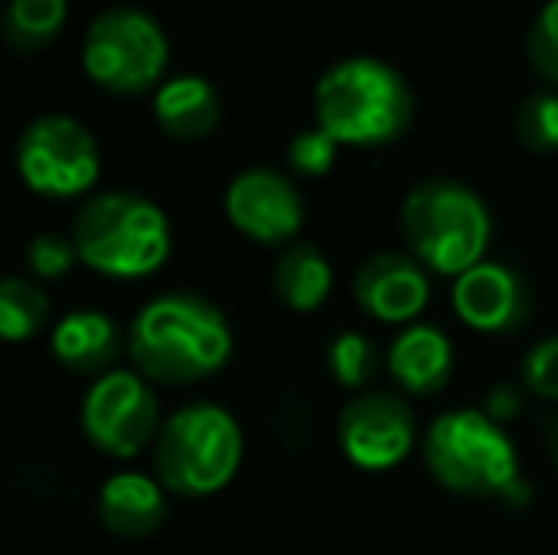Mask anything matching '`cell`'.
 Segmentation results:
<instances>
[{
	"label": "cell",
	"instance_id": "9a60e30c",
	"mask_svg": "<svg viewBox=\"0 0 558 555\" xmlns=\"http://www.w3.org/2000/svg\"><path fill=\"white\" fill-rule=\"evenodd\" d=\"M452 362H456L452 339L434 324L403 327L396 335V342L388 347V373L411 396L441 393L448 377H452Z\"/></svg>",
	"mask_w": 558,
	"mask_h": 555
},
{
	"label": "cell",
	"instance_id": "6da1fadb",
	"mask_svg": "<svg viewBox=\"0 0 558 555\" xmlns=\"http://www.w3.org/2000/svg\"><path fill=\"white\" fill-rule=\"evenodd\" d=\"M130 354L145 377L163 385H194L214 377L232 358V327L206 297L163 293L133 316Z\"/></svg>",
	"mask_w": 558,
	"mask_h": 555
},
{
	"label": "cell",
	"instance_id": "cb8c5ba5",
	"mask_svg": "<svg viewBox=\"0 0 558 555\" xmlns=\"http://www.w3.org/2000/svg\"><path fill=\"white\" fill-rule=\"evenodd\" d=\"M529 61L551 88H558V0L547 4L544 12L532 20L529 31Z\"/></svg>",
	"mask_w": 558,
	"mask_h": 555
},
{
	"label": "cell",
	"instance_id": "9c48e42d",
	"mask_svg": "<svg viewBox=\"0 0 558 555\" xmlns=\"http://www.w3.org/2000/svg\"><path fill=\"white\" fill-rule=\"evenodd\" d=\"M81 426L96 449L111 457H133L160 434V408L141 373L111 370L92 381L81 408Z\"/></svg>",
	"mask_w": 558,
	"mask_h": 555
},
{
	"label": "cell",
	"instance_id": "30bf717a",
	"mask_svg": "<svg viewBox=\"0 0 558 555\" xmlns=\"http://www.w3.org/2000/svg\"><path fill=\"white\" fill-rule=\"evenodd\" d=\"M342 453L365 472H388L414 449V411L391 393H361L338 415Z\"/></svg>",
	"mask_w": 558,
	"mask_h": 555
},
{
	"label": "cell",
	"instance_id": "2e32d148",
	"mask_svg": "<svg viewBox=\"0 0 558 555\" xmlns=\"http://www.w3.org/2000/svg\"><path fill=\"white\" fill-rule=\"evenodd\" d=\"M153 114L160 122L163 134L179 141H198L214 134L221 122V96L217 88L198 73L171 76L156 88L153 96Z\"/></svg>",
	"mask_w": 558,
	"mask_h": 555
},
{
	"label": "cell",
	"instance_id": "8992f818",
	"mask_svg": "<svg viewBox=\"0 0 558 555\" xmlns=\"http://www.w3.org/2000/svg\"><path fill=\"white\" fill-rule=\"evenodd\" d=\"M243 460V430L217 403H186L156 434V472L175 495H217Z\"/></svg>",
	"mask_w": 558,
	"mask_h": 555
},
{
	"label": "cell",
	"instance_id": "4316f807",
	"mask_svg": "<svg viewBox=\"0 0 558 555\" xmlns=\"http://www.w3.org/2000/svg\"><path fill=\"white\" fill-rule=\"evenodd\" d=\"M547 449H551L555 464H558V419L551 422V430H547Z\"/></svg>",
	"mask_w": 558,
	"mask_h": 555
},
{
	"label": "cell",
	"instance_id": "484cf974",
	"mask_svg": "<svg viewBox=\"0 0 558 555\" xmlns=\"http://www.w3.org/2000/svg\"><path fill=\"white\" fill-rule=\"evenodd\" d=\"M338 160V141L327 130H301L289 141V164H293L301 176H327Z\"/></svg>",
	"mask_w": 558,
	"mask_h": 555
},
{
	"label": "cell",
	"instance_id": "3957f363",
	"mask_svg": "<svg viewBox=\"0 0 558 555\" xmlns=\"http://www.w3.org/2000/svg\"><path fill=\"white\" fill-rule=\"evenodd\" d=\"M414 119L411 84L380 58H345L316 84V126L338 145H384Z\"/></svg>",
	"mask_w": 558,
	"mask_h": 555
},
{
	"label": "cell",
	"instance_id": "e0dca14e",
	"mask_svg": "<svg viewBox=\"0 0 558 555\" xmlns=\"http://www.w3.org/2000/svg\"><path fill=\"white\" fill-rule=\"evenodd\" d=\"M168 514L163 483L145 472H114L99 491V518L118 536H148Z\"/></svg>",
	"mask_w": 558,
	"mask_h": 555
},
{
	"label": "cell",
	"instance_id": "603a6c76",
	"mask_svg": "<svg viewBox=\"0 0 558 555\" xmlns=\"http://www.w3.org/2000/svg\"><path fill=\"white\" fill-rule=\"evenodd\" d=\"M81 263V252H76L73 237H58V232H38L27 248V267L35 278H65L69 270Z\"/></svg>",
	"mask_w": 558,
	"mask_h": 555
},
{
	"label": "cell",
	"instance_id": "277c9868",
	"mask_svg": "<svg viewBox=\"0 0 558 555\" xmlns=\"http://www.w3.org/2000/svg\"><path fill=\"white\" fill-rule=\"evenodd\" d=\"M81 263L107 278H145L171 255V225L156 202L133 191L92 194L73 221Z\"/></svg>",
	"mask_w": 558,
	"mask_h": 555
},
{
	"label": "cell",
	"instance_id": "8fae6325",
	"mask_svg": "<svg viewBox=\"0 0 558 555\" xmlns=\"http://www.w3.org/2000/svg\"><path fill=\"white\" fill-rule=\"evenodd\" d=\"M225 214L243 237L258 244H289L304 225V198L281 171L247 168L228 183Z\"/></svg>",
	"mask_w": 558,
	"mask_h": 555
},
{
	"label": "cell",
	"instance_id": "ac0fdd59",
	"mask_svg": "<svg viewBox=\"0 0 558 555\" xmlns=\"http://www.w3.org/2000/svg\"><path fill=\"white\" fill-rule=\"evenodd\" d=\"M335 270L331 260L308 240H296L274 263V293L293 312H316L331 297Z\"/></svg>",
	"mask_w": 558,
	"mask_h": 555
},
{
	"label": "cell",
	"instance_id": "ba28073f",
	"mask_svg": "<svg viewBox=\"0 0 558 555\" xmlns=\"http://www.w3.org/2000/svg\"><path fill=\"white\" fill-rule=\"evenodd\" d=\"M15 168L35 194L76 198L99 179V145L73 114H38L15 141Z\"/></svg>",
	"mask_w": 558,
	"mask_h": 555
},
{
	"label": "cell",
	"instance_id": "7a4b0ae2",
	"mask_svg": "<svg viewBox=\"0 0 558 555\" xmlns=\"http://www.w3.org/2000/svg\"><path fill=\"white\" fill-rule=\"evenodd\" d=\"M422 457L429 475L452 495L506 498V503L529 498L513 442L490 411L452 408L437 415L422 437Z\"/></svg>",
	"mask_w": 558,
	"mask_h": 555
},
{
	"label": "cell",
	"instance_id": "d4e9b609",
	"mask_svg": "<svg viewBox=\"0 0 558 555\" xmlns=\"http://www.w3.org/2000/svg\"><path fill=\"white\" fill-rule=\"evenodd\" d=\"M521 377L532 396L558 403V335L529 347V354H524V362H521Z\"/></svg>",
	"mask_w": 558,
	"mask_h": 555
},
{
	"label": "cell",
	"instance_id": "5b68a950",
	"mask_svg": "<svg viewBox=\"0 0 558 555\" xmlns=\"http://www.w3.org/2000/svg\"><path fill=\"white\" fill-rule=\"evenodd\" d=\"M399 229L422 267L460 278L483 263L490 244V209L456 179H426L399 206Z\"/></svg>",
	"mask_w": 558,
	"mask_h": 555
},
{
	"label": "cell",
	"instance_id": "d6986e66",
	"mask_svg": "<svg viewBox=\"0 0 558 555\" xmlns=\"http://www.w3.org/2000/svg\"><path fill=\"white\" fill-rule=\"evenodd\" d=\"M46 319H50V297L35 278H0V339L27 342L43 331Z\"/></svg>",
	"mask_w": 558,
	"mask_h": 555
},
{
	"label": "cell",
	"instance_id": "7c38bea8",
	"mask_svg": "<svg viewBox=\"0 0 558 555\" xmlns=\"http://www.w3.org/2000/svg\"><path fill=\"white\" fill-rule=\"evenodd\" d=\"M452 309L471 331L506 335L524 327L532 312L529 281L506 263L483 260L452 281Z\"/></svg>",
	"mask_w": 558,
	"mask_h": 555
},
{
	"label": "cell",
	"instance_id": "52a82bcc",
	"mask_svg": "<svg viewBox=\"0 0 558 555\" xmlns=\"http://www.w3.org/2000/svg\"><path fill=\"white\" fill-rule=\"evenodd\" d=\"M84 69L99 88L137 96L168 69V35L141 8H104L84 35Z\"/></svg>",
	"mask_w": 558,
	"mask_h": 555
},
{
	"label": "cell",
	"instance_id": "4fadbf2b",
	"mask_svg": "<svg viewBox=\"0 0 558 555\" xmlns=\"http://www.w3.org/2000/svg\"><path fill=\"white\" fill-rule=\"evenodd\" d=\"M353 297L380 324H411L429 304V270L414 255L376 252L353 275Z\"/></svg>",
	"mask_w": 558,
	"mask_h": 555
},
{
	"label": "cell",
	"instance_id": "5bb4252c",
	"mask_svg": "<svg viewBox=\"0 0 558 555\" xmlns=\"http://www.w3.org/2000/svg\"><path fill=\"white\" fill-rule=\"evenodd\" d=\"M50 350L69 373L84 377H107L122 350V331L107 312L99 309H73L53 324Z\"/></svg>",
	"mask_w": 558,
	"mask_h": 555
},
{
	"label": "cell",
	"instance_id": "ffe728a7",
	"mask_svg": "<svg viewBox=\"0 0 558 555\" xmlns=\"http://www.w3.org/2000/svg\"><path fill=\"white\" fill-rule=\"evenodd\" d=\"M69 20L65 0H12L0 15V31L15 50H43Z\"/></svg>",
	"mask_w": 558,
	"mask_h": 555
},
{
	"label": "cell",
	"instance_id": "7402d4cb",
	"mask_svg": "<svg viewBox=\"0 0 558 555\" xmlns=\"http://www.w3.org/2000/svg\"><path fill=\"white\" fill-rule=\"evenodd\" d=\"M376 342L361 331H342L327 347V370L342 388H365L376 377Z\"/></svg>",
	"mask_w": 558,
	"mask_h": 555
},
{
	"label": "cell",
	"instance_id": "44dd1931",
	"mask_svg": "<svg viewBox=\"0 0 558 555\" xmlns=\"http://www.w3.org/2000/svg\"><path fill=\"white\" fill-rule=\"evenodd\" d=\"M513 134L529 153H558V92H532L517 104Z\"/></svg>",
	"mask_w": 558,
	"mask_h": 555
}]
</instances>
